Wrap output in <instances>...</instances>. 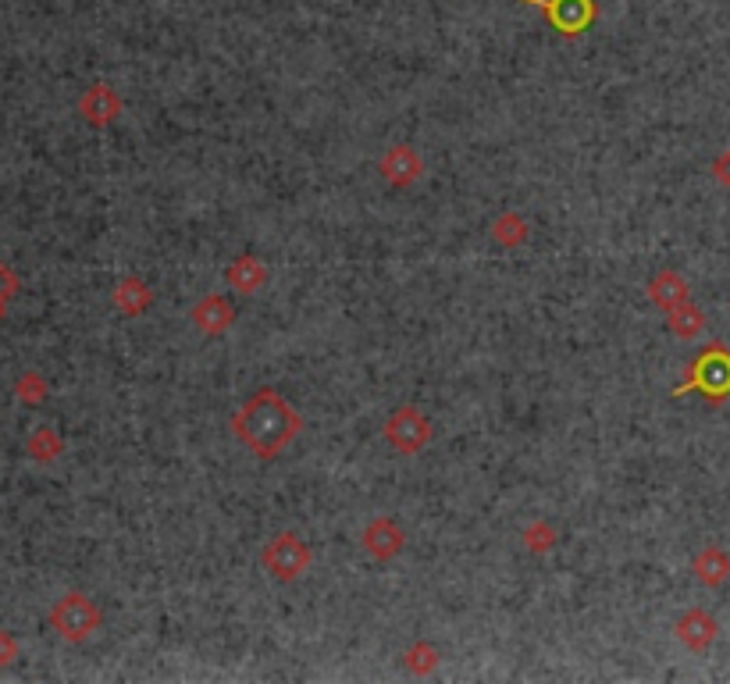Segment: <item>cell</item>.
Wrapping results in <instances>:
<instances>
[{
  "label": "cell",
  "instance_id": "cell-1",
  "mask_svg": "<svg viewBox=\"0 0 730 684\" xmlns=\"http://www.w3.org/2000/svg\"><path fill=\"white\" fill-rule=\"evenodd\" d=\"M239 442L250 453H257L260 460H275L292 439L300 432V417L296 410L278 396L275 389H260L257 396H250L243 403V410L232 421Z\"/></svg>",
  "mask_w": 730,
  "mask_h": 684
},
{
  "label": "cell",
  "instance_id": "cell-10",
  "mask_svg": "<svg viewBox=\"0 0 730 684\" xmlns=\"http://www.w3.org/2000/svg\"><path fill=\"white\" fill-rule=\"evenodd\" d=\"M79 111L90 125H111L114 118H118V111H122V100H118V93H114L111 86H93V90L82 97Z\"/></svg>",
  "mask_w": 730,
  "mask_h": 684
},
{
  "label": "cell",
  "instance_id": "cell-13",
  "mask_svg": "<svg viewBox=\"0 0 730 684\" xmlns=\"http://www.w3.org/2000/svg\"><path fill=\"white\" fill-rule=\"evenodd\" d=\"M649 300L670 314L674 307L688 303V282H684L681 275H674V271H659V275L649 282Z\"/></svg>",
  "mask_w": 730,
  "mask_h": 684
},
{
  "label": "cell",
  "instance_id": "cell-7",
  "mask_svg": "<svg viewBox=\"0 0 730 684\" xmlns=\"http://www.w3.org/2000/svg\"><path fill=\"white\" fill-rule=\"evenodd\" d=\"M677 638H681L684 645H688L691 652H706L709 645L716 642V635H720V624H716L713 613L706 610H688L681 613V620H677Z\"/></svg>",
  "mask_w": 730,
  "mask_h": 684
},
{
  "label": "cell",
  "instance_id": "cell-4",
  "mask_svg": "<svg viewBox=\"0 0 730 684\" xmlns=\"http://www.w3.org/2000/svg\"><path fill=\"white\" fill-rule=\"evenodd\" d=\"M310 560H314V553H310V546L296 531H282V535H275L264 546V567L278 581H296L310 567Z\"/></svg>",
  "mask_w": 730,
  "mask_h": 684
},
{
  "label": "cell",
  "instance_id": "cell-3",
  "mask_svg": "<svg viewBox=\"0 0 730 684\" xmlns=\"http://www.w3.org/2000/svg\"><path fill=\"white\" fill-rule=\"evenodd\" d=\"M50 624L65 642H82L90 638L100 627V610L93 606L90 595L82 592H68L65 599H57L54 610H50Z\"/></svg>",
  "mask_w": 730,
  "mask_h": 684
},
{
  "label": "cell",
  "instance_id": "cell-15",
  "mask_svg": "<svg viewBox=\"0 0 730 684\" xmlns=\"http://www.w3.org/2000/svg\"><path fill=\"white\" fill-rule=\"evenodd\" d=\"M150 289H146V282H139V278H125L118 289H114V303L125 310V314H139V310L150 307Z\"/></svg>",
  "mask_w": 730,
  "mask_h": 684
},
{
  "label": "cell",
  "instance_id": "cell-21",
  "mask_svg": "<svg viewBox=\"0 0 730 684\" xmlns=\"http://www.w3.org/2000/svg\"><path fill=\"white\" fill-rule=\"evenodd\" d=\"M15 392L25 399V403H40L43 392H47V389H43V382H40V378H36V375H22V382H18V389H15Z\"/></svg>",
  "mask_w": 730,
  "mask_h": 684
},
{
  "label": "cell",
  "instance_id": "cell-6",
  "mask_svg": "<svg viewBox=\"0 0 730 684\" xmlns=\"http://www.w3.org/2000/svg\"><path fill=\"white\" fill-rule=\"evenodd\" d=\"M385 439H389L392 449H399V453H406V456H414V453H421V449L428 446L431 421L417 407H399L396 414L385 421Z\"/></svg>",
  "mask_w": 730,
  "mask_h": 684
},
{
  "label": "cell",
  "instance_id": "cell-18",
  "mask_svg": "<svg viewBox=\"0 0 730 684\" xmlns=\"http://www.w3.org/2000/svg\"><path fill=\"white\" fill-rule=\"evenodd\" d=\"M57 453H61V439L50 428H36V435L29 439V456L40 460V464H50Z\"/></svg>",
  "mask_w": 730,
  "mask_h": 684
},
{
  "label": "cell",
  "instance_id": "cell-9",
  "mask_svg": "<svg viewBox=\"0 0 730 684\" xmlns=\"http://www.w3.org/2000/svg\"><path fill=\"white\" fill-rule=\"evenodd\" d=\"M364 549L374 560H392V556L403 549V531L396 528V521L389 517H374L364 531Z\"/></svg>",
  "mask_w": 730,
  "mask_h": 684
},
{
  "label": "cell",
  "instance_id": "cell-20",
  "mask_svg": "<svg viewBox=\"0 0 730 684\" xmlns=\"http://www.w3.org/2000/svg\"><path fill=\"white\" fill-rule=\"evenodd\" d=\"M406 663L421 674V670H435V663H438V656H435V649L431 645H414V649L406 652Z\"/></svg>",
  "mask_w": 730,
  "mask_h": 684
},
{
  "label": "cell",
  "instance_id": "cell-22",
  "mask_svg": "<svg viewBox=\"0 0 730 684\" xmlns=\"http://www.w3.org/2000/svg\"><path fill=\"white\" fill-rule=\"evenodd\" d=\"M713 179L720 182L723 189H730V150H723V154L713 161Z\"/></svg>",
  "mask_w": 730,
  "mask_h": 684
},
{
  "label": "cell",
  "instance_id": "cell-5",
  "mask_svg": "<svg viewBox=\"0 0 730 684\" xmlns=\"http://www.w3.org/2000/svg\"><path fill=\"white\" fill-rule=\"evenodd\" d=\"M520 4H531L535 11H542L552 29L560 36H570V40L581 36L599 18V4L595 0H520Z\"/></svg>",
  "mask_w": 730,
  "mask_h": 684
},
{
  "label": "cell",
  "instance_id": "cell-2",
  "mask_svg": "<svg viewBox=\"0 0 730 684\" xmlns=\"http://www.w3.org/2000/svg\"><path fill=\"white\" fill-rule=\"evenodd\" d=\"M684 392H702L706 399L720 403V399L730 396V350L713 342L706 350L698 353L695 364L688 367V378L674 389V396H684Z\"/></svg>",
  "mask_w": 730,
  "mask_h": 684
},
{
  "label": "cell",
  "instance_id": "cell-24",
  "mask_svg": "<svg viewBox=\"0 0 730 684\" xmlns=\"http://www.w3.org/2000/svg\"><path fill=\"white\" fill-rule=\"evenodd\" d=\"M18 656V645H15V638L11 635H4V631H0V667H4V663H11Z\"/></svg>",
  "mask_w": 730,
  "mask_h": 684
},
{
  "label": "cell",
  "instance_id": "cell-25",
  "mask_svg": "<svg viewBox=\"0 0 730 684\" xmlns=\"http://www.w3.org/2000/svg\"><path fill=\"white\" fill-rule=\"evenodd\" d=\"M0 314H4V303H0Z\"/></svg>",
  "mask_w": 730,
  "mask_h": 684
},
{
  "label": "cell",
  "instance_id": "cell-11",
  "mask_svg": "<svg viewBox=\"0 0 730 684\" xmlns=\"http://www.w3.org/2000/svg\"><path fill=\"white\" fill-rule=\"evenodd\" d=\"M691 570H695V578L702 581L706 588H720L723 581L730 578V553H727V549H720V546H706L702 553L695 556Z\"/></svg>",
  "mask_w": 730,
  "mask_h": 684
},
{
  "label": "cell",
  "instance_id": "cell-17",
  "mask_svg": "<svg viewBox=\"0 0 730 684\" xmlns=\"http://www.w3.org/2000/svg\"><path fill=\"white\" fill-rule=\"evenodd\" d=\"M492 232L503 246H520L524 239H528V225H524L520 214H503V218L492 225Z\"/></svg>",
  "mask_w": 730,
  "mask_h": 684
},
{
  "label": "cell",
  "instance_id": "cell-23",
  "mask_svg": "<svg viewBox=\"0 0 730 684\" xmlns=\"http://www.w3.org/2000/svg\"><path fill=\"white\" fill-rule=\"evenodd\" d=\"M15 289H18L15 275H11V271L4 268V261H0V303H8L11 296H15Z\"/></svg>",
  "mask_w": 730,
  "mask_h": 684
},
{
  "label": "cell",
  "instance_id": "cell-14",
  "mask_svg": "<svg viewBox=\"0 0 730 684\" xmlns=\"http://www.w3.org/2000/svg\"><path fill=\"white\" fill-rule=\"evenodd\" d=\"M228 282L236 285L239 293H253L260 285L268 282V268L257 261V257H239L232 268H228Z\"/></svg>",
  "mask_w": 730,
  "mask_h": 684
},
{
  "label": "cell",
  "instance_id": "cell-12",
  "mask_svg": "<svg viewBox=\"0 0 730 684\" xmlns=\"http://www.w3.org/2000/svg\"><path fill=\"white\" fill-rule=\"evenodd\" d=\"M232 318H236V310H232V303L221 300V296H207V300H200L193 307V325L207 335H221L232 325Z\"/></svg>",
  "mask_w": 730,
  "mask_h": 684
},
{
  "label": "cell",
  "instance_id": "cell-8",
  "mask_svg": "<svg viewBox=\"0 0 730 684\" xmlns=\"http://www.w3.org/2000/svg\"><path fill=\"white\" fill-rule=\"evenodd\" d=\"M421 171H424L421 157L414 154V147H406V143H399V147H389V154L382 157V175H385V182H389V186H396V189L414 186V182L421 179Z\"/></svg>",
  "mask_w": 730,
  "mask_h": 684
},
{
  "label": "cell",
  "instance_id": "cell-19",
  "mask_svg": "<svg viewBox=\"0 0 730 684\" xmlns=\"http://www.w3.org/2000/svg\"><path fill=\"white\" fill-rule=\"evenodd\" d=\"M556 546V535H552L549 524H531L528 528V549L531 553H545V549Z\"/></svg>",
  "mask_w": 730,
  "mask_h": 684
},
{
  "label": "cell",
  "instance_id": "cell-16",
  "mask_svg": "<svg viewBox=\"0 0 730 684\" xmlns=\"http://www.w3.org/2000/svg\"><path fill=\"white\" fill-rule=\"evenodd\" d=\"M702 328H706V318H702V310L695 303H681V307L670 310V332L681 335V339H695Z\"/></svg>",
  "mask_w": 730,
  "mask_h": 684
}]
</instances>
